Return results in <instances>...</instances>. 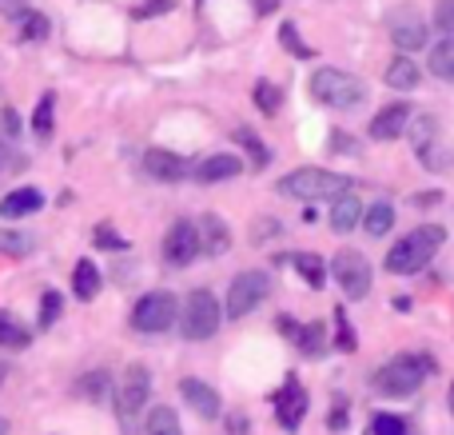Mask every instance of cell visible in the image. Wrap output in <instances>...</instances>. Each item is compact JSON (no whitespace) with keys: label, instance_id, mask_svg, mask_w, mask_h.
I'll return each instance as SVG.
<instances>
[{"label":"cell","instance_id":"obj_31","mask_svg":"<svg viewBox=\"0 0 454 435\" xmlns=\"http://www.w3.org/2000/svg\"><path fill=\"white\" fill-rule=\"evenodd\" d=\"M20 36H24V44H40V40H48V20H44V12H24L20 16Z\"/></svg>","mask_w":454,"mask_h":435},{"label":"cell","instance_id":"obj_10","mask_svg":"<svg viewBox=\"0 0 454 435\" xmlns=\"http://www.w3.org/2000/svg\"><path fill=\"white\" fill-rule=\"evenodd\" d=\"M411 136H415V156L423 160L431 172H447L450 164V148L442 144V132H439V120L434 116H419L415 128H411Z\"/></svg>","mask_w":454,"mask_h":435},{"label":"cell","instance_id":"obj_36","mask_svg":"<svg viewBox=\"0 0 454 435\" xmlns=\"http://www.w3.org/2000/svg\"><path fill=\"white\" fill-rule=\"evenodd\" d=\"M56 320H60V292H44L40 296V328H52Z\"/></svg>","mask_w":454,"mask_h":435},{"label":"cell","instance_id":"obj_21","mask_svg":"<svg viewBox=\"0 0 454 435\" xmlns=\"http://www.w3.org/2000/svg\"><path fill=\"white\" fill-rule=\"evenodd\" d=\"M100 268H96L92 260H80L76 264V272H72V292L80 296V300H96L100 296Z\"/></svg>","mask_w":454,"mask_h":435},{"label":"cell","instance_id":"obj_1","mask_svg":"<svg viewBox=\"0 0 454 435\" xmlns=\"http://www.w3.org/2000/svg\"><path fill=\"white\" fill-rule=\"evenodd\" d=\"M442 240H447V232H442L439 224L415 228L411 236H403L399 244L387 252V272H391V276H415L419 268H427V264L434 260V252L442 248Z\"/></svg>","mask_w":454,"mask_h":435},{"label":"cell","instance_id":"obj_27","mask_svg":"<svg viewBox=\"0 0 454 435\" xmlns=\"http://www.w3.org/2000/svg\"><path fill=\"white\" fill-rule=\"evenodd\" d=\"M108 388H112L108 372H88V376H80V380H76V396L88 399V404H100V399H108Z\"/></svg>","mask_w":454,"mask_h":435},{"label":"cell","instance_id":"obj_39","mask_svg":"<svg viewBox=\"0 0 454 435\" xmlns=\"http://www.w3.org/2000/svg\"><path fill=\"white\" fill-rule=\"evenodd\" d=\"M434 24H439L447 36H454V0H439V4H434Z\"/></svg>","mask_w":454,"mask_h":435},{"label":"cell","instance_id":"obj_5","mask_svg":"<svg viewBox=\"0 0 454 435\" xmlns=\"http://www.w3.org/2000/svg\"><path fill=\"white\" fill-rule=\"evenodd\" d=\"M112 396H116V415H120V423H124V435H136V428H140V412L148 407V396H152L148 368L132 364Z\"/></svg>","mask_w":454,"mask_h":435},{"label":"cell","instance_id":"obj_34","mask_svg":"<svg viewBox=\"0 0 454 435\" xmlns=\"http://www.w3.org/2000/svg\"><path fill=\"white\" fill-rule=\"evenodd\" d=\"M255 104H259V112L275 116V112H279V104H283V92L275 84H267V80H259V84H255Z\"/></svg>","mask_w":454,"mask_h":435},{"label":"cell","instance_id":"obj_41","mask_svg":"<svg viewBox=\"0 0 454 435\" xmlns=\"http://www.w3.org/2000/svg\"><path fill=\"white\" fill-rule=\"evenodd\" d=\"M176 8V0H144L140 8H136V16L140 20H148V16H160V12H172Z\"/></svg>","mask_w":454,"mask_h":435},{"label":"cell","instance_id":"obj_23","mask_svg":"<svg viewBox=\"0 0 454 435\" xmlns=\"http://www.w3.org/2000/svg\"><path fill=\"white\" fill-rule=\"evenodd\" d=\"M387 84L399 88V92H411V88H419V64L407 60V56H395V60L387 64Z\"/></svg>","mask_w":454,"mask_h":435},{"label":"cell","instance_id":"obj_3","mask_svg":"<svg viewBox=\"0 0 454 435\" xmlns=\"http://www.w3.org/2000/svg\"><path fill=\"white\" fill-rule=\"evenodd\" d=\"M279 192L291 200H303V204H315V200H335L351 192V180L339 172H323V168H299V172L283 176Z\"/></svg>","mask_w":454,"mask_h":435},{"label":"cell","instance_id":"obj_18","mask_svg":"<svg viewBox=\"0 0 454 435\" xmlns=\"http://www.w3.org/2000/svg\"><path fill=\"white\" fill-rule=\"evenodd\" d=\"M391 40L403 52H419V48L431 44V40H427V24L415 20V16H399V20L391 24Z\"/></svg>","mask_w":454,"mask_h":435},{"label":"cell","instance_id":"obj_45","mask_svg":"<svg viewBox=\"0 0 454 435\" xmlns=\"http://www.w3.org/2000/svg\"><path fill=\"white\" fill-rule=\"evenodd\" d=\"M0 12L4 16H24L28 12V0H0Z\"/></svg>","mask_w":454,"mask_h":435},{"label":"cell","instance_id":"obj_17","mask_svg":"<svg viewBox=\"0 0 454 435\" xmlns=\"http://www.w3.org/2000/svg\"><path fill=\"white\" fill-rule=\"evenodd\" d=\"M40 208H44V192L40 188H16L0 200V216H4V220H20V216H32V212H40Z\"/></svg>","mask_w":454,"mask_h":435},{"label":"cell","instance_id":"obj_32","mask_svg":"<svg viewBox=\"0 0 454 435\" xmlns=\"http://www.w3.org/2000/svg\"><path fill=\"white\" fill-rule=\"evenodd\" d=\"M52 108H56V96L52 92H44L40 96V104H36V116H32V132L44 140V136H52Z\"/></svg>","mask_w":454,"mask_h":435},{"label":"cell","instance_id":"obj_26","mask_svg":"<svg viewBox=\"0 0 454 435\" xmlns=\"http://www.w3.org/2000/svg\"><path fill=\"white\" fill-rule=\"evenodd\" d=\"M427 64H431L434 76H442V80H450V84H454V36L439 40V44H431V56H427Z\"/></svg>","mask_w":454,"mask_h":435},{"label":"cell","instance_id":"obj_30","mask_svg":"<svg viewBox=\"0 0 454 435\" xmlns=\"http://www.w3.org/2000/svg\"><path fill=\"white\" fill-rule=\"evenodd\" d=\"M32 248H36V240L28 236V232H0V256H28Z\"/></svg>","mask_w":454,"mask_h":435},{"label":"cell","instance_id":"obj_48","mask_svg":"<svg viewBox=\"0 0 454 435\" xmlns=\"http://www.w3.org/2000/svg\"><path fill=\"white\" fill-rule=\"evenodd\" d=\"M0 384H4V368H0Z\"/></svg>","mask_w":454,"mask_h":435},{"label":"cell","instance_id":"obj_28","mask_svg":"<svg viewBox=\"0 0 454 435\" xmlns=\"http://www.w3.org/2000/svg\"><path fill=\"white\" fill-rule=\"evenodd\" d=\"M144 428H148L144 435H184L180 415H176L172 407H164V404L152 407V412H148V423H144Z\"/></svg>","mask_w":454,"mask_h":435},{"label":"cell","instance_id":"obj_16","mask_svg":"<svg viewBox=\"0 0 454 435\" xmlns=\"http://www.w3.org/2000/svg\"><path fill=\"white\" fill-rule=\"evenodd\" d=\"M407 124H411V104H387V108L371 120L367 132H371V140H395V136H403Z\"/></svg>","mask_w":454,"mask_h":435},{"label":"cell","instance_id":"obj_49","mask_svg":"<svg viewBox=\"0 0 454 435\" xmlns=\"http://www.w3.org/2000/svg\"><path fill=\"white\" fill-rule=\"evenodd\" d=\"M0 164H4V152H0Z\"/></svg>","mask_w":454,"mask_h":435},{"label":"cell","instance_id":"obj_22","mask_svg":"<svg viewBox=\"0 0 454 435\" xmlns=\"http://www.w3.org/2000/svg\"><path fill=\"white\" fill-rule=\"evenodd\" d=\"M28 340H32L28 324H20L12 312H0V348L20 352V348H28Z\"/></svg>","mask_w":454,"mask_h":435},{"label":"cell","instance_id":"obj_20","mask_svg":"<svg viewBox=\"0 0 454 435\" xmlns=\"http://www.w3.org/2000/svg\"><path fill=\"white\" fill-rule=\"evenodd\" d=\"M355 224H363V200L343 192V196L331 200V228L335 232H351Z\"/></svg>","mask_w":454,"mask_h":435},{"label":"cell","instance_id":"obj_33","mask_svg":"<svg viewBox=\"0 0 454 435\" xmlns=\"http://www.w3.org/2000/svg\"><path fill=\"white\" fill-rule=\"evenodd\" d=\"M371 435H411V423L403 420V415H391V412H379L375 420H371Z\"/></svg>","mask_w":454,"mask_h":435},{"label":"cell","instance_id":"obj_11","mask_svg":"<svg viewBox=\"0 0 454 435\" xmlns=\"http://www.w3.org/2000/svg\"><path fill=\"white\" fill-rule=\"evenodd\" d=\"M204 252V240H200V224L192 220H176L164 236V260L172 268H188L196 256Z\"/></svg>","mask_w":454,"mask_h":435},{"label":"cell","instance_id":"obj_8","mask_svg":"<svg viewBox=\"0 0 454 435\" xmlns=\"http://www.w3.org/2000/svg\"><path fill=\"white\" fill-rule=\"evenodd\" d=\"M172 324H176V296L172 292H148L144 300H136L132 328L140 336H160Z\"/></svg>","mask_w":454,"mask_h":435},{"label":"cell","instance_id":"obj_42","mask_svg":"<svg viewBox=\"0 0 454 435\" xmlns=\"http://www.w3.org/2000/svg\"><path fill=\"white\" fill-rule=\"evenodd\" d=\"M327 428L331 431H347V404H343V399H339V404L327 412Z\"/></svg>","mask_w":454,"mask_h":435},{"label":"cell","instance_id":"obj_43","mask_svg":"<svg viewBox=\"0 0 454 435\" xmlns=\"http://www.w3.org/2000/svg\"><path fill=\"white\" fill-rule=\"evenodd\" d=\"M227 435H251V423L243 412H231L227 415Z\"/></svg>","mask_w":454,"mask_h":435},{"label":"cell","instance_id":"obj_13","mask_svg":"<svg viewBox=\"0 0 454 435\" xmlns=\"http://www.w3.org/2000/svg\"><path fill=\"white\" fill-rule=\"evenodd\" d=\"M180 392H184V399L192 404V412H196L200 420H220V396H215L212 384H204V380H196V376H188V380L180 384Z\"/></svg>","mask_w":454,"mask_h":435},{"label":"cell","instance_id":"obj_24","mask_svg":"<svg viewBox=\"0 0 454 435\" xmlns=\"http://www.w3.org/2000/svg\"><path fill=\"white\" fill-rule=\"evenodd\" d=\"M391 228H395V208L391 204L363 208V232H367V236H387Z\"/></svg>","mask_w":454,"mask_h":435},{"label":"cell","instance_id":"obj_7","mask_svg":"<svg viewBox=\"0 0 454 435\" xmlns=\"http://www.w3.org/2000/svg\"><path fill=\"white\" fill-rule=\"evenodd\" d=\"M267 292H271V280H267V272H239V276L231 280V288H227V316L231 320H243L251 316V312L259 308V304L267 300Z\"/></svg>","mask_w":454,"mask_h":435},{"label":"cell","instance_id":"obj_40","mask_svg":"<svg viewBox=\"0 0 454 435\" xmlns=\"http://www.w3.org/2000/svg\"><path fill=\"white\" fill-rule=\"evenodd\" d=\"M335 324H339V348H343V352H355V332H351V324H347V312L343 308H339L335 312Z\"/></svg>","mask_w":454,"mask_h":435},{"label":"cell","instance_id":"obj_47","mask_svg":"<svg viewBox=\"0 0 454 435\" xmlns=\"http://www.w3.org/2000/svg\"><path fill=\"white\" fill-rule=\"evenodd\" d=\"M450 412H454V388H450Z\"/></svg>","mask_w":454,"mask_h":435},{"label":"cell","instance_id":"obj_25","mask_svg":"<svg viewBox=\"0 0 454 435\" xmlns=\"http://www.w3.org/2000/svg\"><path fill=\"white\" fill-rule=\"evenodd\" d=\"M291 264H295V272H299V276H303L311 288H323V284H327V264H323L315 252H295V256H291Z\"/></svg>","mask_w":454,"mask_h":435},{"label":"cell","instance_id":"obj_4","mask_svg":"<svg viewBox=\"0 0 454 435\" xmlns=\"http://www.w3.org/2000/svg\"><path fill=\"white\" fill-rule=\"evenodd\" d=\"M311 96L319 104H327V108L347 112V108H359V104L367 100V84L343 68H319L311 76Z\"/></svg>","mask_w":454,"mask_h":435},{"label":"cell","instance_id":"obj_14","mask_svg":"<svg viewBox=\"0 0 454 435\" xmlns=\"http://www.w3.org/2000/svg\"><path fill=\"white\" fill-rule=\"evenodd\" d=\"M239 172H243L239 156H231V152H215V156L200 160V168L192 176H196L200 184H223V180H235Z\"/></svg>","mask_w":454,"mask_h":435},{"label":"cell","instance_id":"obj_2","mask_svg":"<svg viewBox=\"0 0 454 435\" xmlns=\"http://www.w3.org/2000/svg\"><path fill=\"white\" fill-rule=\"evenodd\" d=\"M434 372H439V368H434L431 356H395L391 364H383L375 372V388H379V396L407 399V396H415L419 384Z\"/></svg>","mask_w":454,"mask_h":435},{"label":"cell","instance_id":"obj_46","mask_svg":"<svg viewBox=\"0 0 454 435\" xmlns=\"http://www.w3.org/2000/svg\"><path fill=\"white\" fill-rule=\"evenodd\" d=\"M0 435H8V423L4 420H0Z\"/></svg>","mask_w":454,"mask_h":435},{"label":"cell","instance_id":"obj_9","mask_svg":"<svg viewBox=\"0 0 454 435\" xmlns=\"http://www.w3.org/2000/svg\"><path fill=\"white\" fill-rule=\"evenodd\" d=\"M331 276L339 280V288L347 292V300H363V296L371 292V264L363 252H355V248H343V252H335V260L327 264Z\"/></svg>","mask_w":454,"mask_h":435},{"label":"cell","instance_id":"obj_29","mask_svg":"<svg viewBox=\"0 0 454 435\" xmlns=\"http://www.w3.org/2000/svg\"><path fill=\"white\" fill-rule=\"evenodd\" d=\"M291 344H299V352H303V356H319V352L327 348V332H323V324H303Z\"/></svg>","mask_w":454,"mask_h":435},{"label":"cell","instance_id":"obj_15","mask_svg":"<svg viewBox=\"0 0 454 435\" xmlns=\"http://www.w3.org/2000/svg\"><path fill=\"white\" fill-rule=\"evenodd\" d=\"M144 168H148L152 180H164V184H176L188 176V160L176 156V152H164V148H152L144 156Z\"/></svg>","mask_w":454,"mask_h":435},{"label":"cell","instance_id":"obj_35","mask_svg":"<svg viewBox=\"0 0 454 435\" xmlns=\"http://www.w3.org/2000/svg\"><path fill=\"white\" fill-rule=\"evenodd\" d=\"M92 244H96V248H108V252H120V248H128V240L120 236L112 224H100V228L92 232Z\"/></svg>","mask_w":454,"mask_h":435},{"label":"cell","instance_id":"obj_38","mask_svg":"<svg viewBox=\"0 0 454 435\" xmlns=\"http://www.w3.org/2000/svg\"><path fill=\"white\" fill-rule=\"evenodd\" d=\"M279 40H283V48H287L291 56H299V60H307V56H311V48H307L303 40H299L295 24H283V28H279Z\"/></svg>","mask_w":454,"mask_h":435},{"label":"cell","instance_id":"obj_19","mask_svg":"<svg viewBox=\"0 0 454 435\" xmlns=\"http://www.w3.org/2000/svg\"><path fill=\"white\" fill-rule=\"evenodd\" d=\"M200 240H204L207 256H223L227 248H231V228H227L215 212H207L204 220H200Z\"/></svg>","mask_w":454,"mask_h":435},{"label":"cell","instance_id":"obj_37","mask_svg":"<svg viewBox=\"0 0 454 435\" xmlns=\"http://www.w3.org/2000/svg\"><path fill=\"white\" fill-rule=\"evenodd\" d=\"M235 140H239L243 148L251 152V160H255V168H263L267 160H271V156H267V148H263V144H259V136H255V132H247V128H239V132H235Z\"/></svg>","mask_w":454,"mask_h":435},{"label":"cell","instance_id":"obj_12","mask_svg":"<svg viewBox=\"0 0 454 435\" xmlns=\"http://www.w3.org/2000/svg\"><path fill=\"white\" fill-rule=\"evenodd\" d=\"M307 392H303V384L291 376L287 384H283V392L275 396V420H279V428L283 431H299V423H303V415H307Z\"/></svg>","mask_w":454,"mask_h":435},{"label":"cell","instance_id":"obj_44","mask_svg":"<svg viewBox=\"0 0 454 435\" xmlns=\"http://www.w3.org/2000/svg\"><path fill=\"white\" fill-rule=\"evenodd\" d=\"M411 204H415V208H439V204H442V192H439V188H434V192H419Z\"/></svg>","mask_w":454,"mask_h":435},{"label":"cell","instance_id":"obj_6","mask_svg":"<svg viewBox=\"0 0 454 435\" xmlns=\"http://www.w3.org/2000/svg\"><path fill=\"white\" fill-rule=\"evenodd\" d=\"M220 300H215L207 288H196V292H188V300H184V336L188 340H212L215 332H220Z\"/></svg>","mask_w":454,"mask_h":435}]
</instances>
